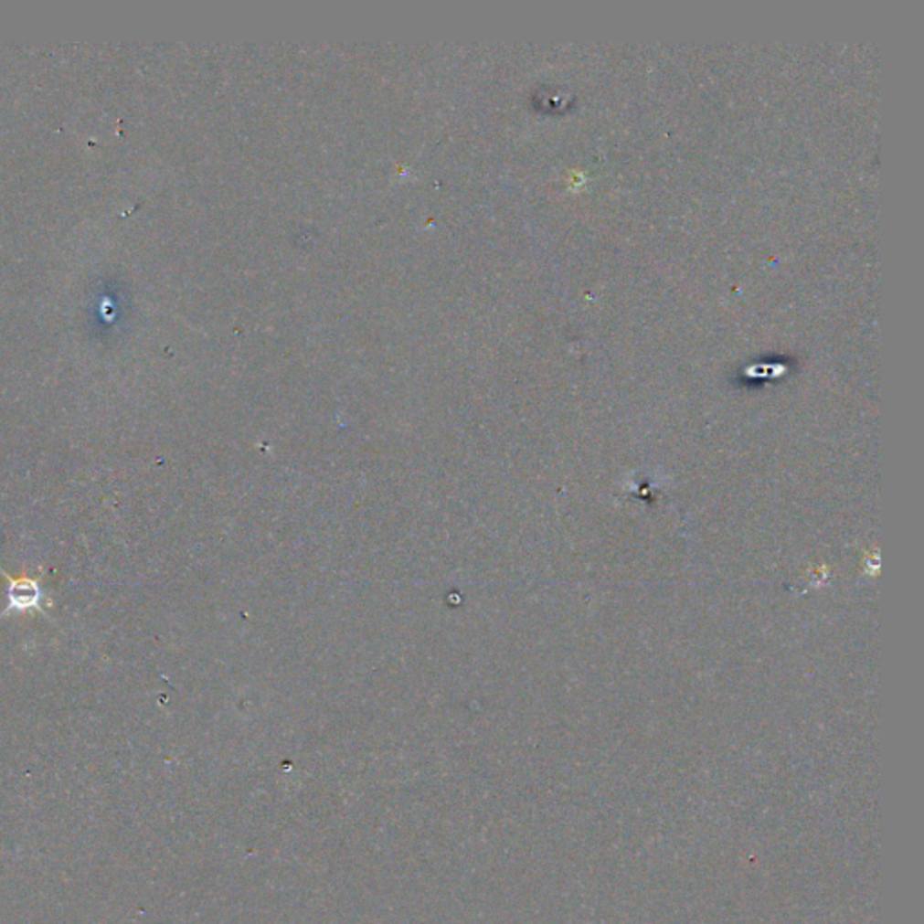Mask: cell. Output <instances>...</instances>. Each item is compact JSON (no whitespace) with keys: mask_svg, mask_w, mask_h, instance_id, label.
Segmentation results:
<instances>
[{"mask_svg":"<svg viewBox=\"0 0 924 924\" xmlns=\"http://www.w3.org/2000/svg\"><path fill=\"white\" fill-rule=\"evenodd\" d=\"M0 574L7 579V607L4 609L0 618L9 616L11 612H16V614H22L26 611H37L40 614L44 612V609H42L44 590L40 585L42 574L38 578H31V576L13 578L2 568H0Z\"/></svg>","mask_w":924,"mask_h":924,"instance_id":"1","label":"cell"}]
</instances>
